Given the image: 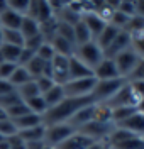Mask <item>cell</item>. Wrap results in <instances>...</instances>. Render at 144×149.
Listing matches in <instances>:
<instances>
[{
	"label": "cell",
	"mask_w": 144,
	"mask_h": 149,
	"mask_svg": "<svg viewBox=\"0 0 144 149\" xmlns=\"http://www.w3.org/2000/svg\"><path fill=\"white\" fill-rule=\"evenodd\" d=\"M93 103L92 97H78V98H73V97H65V100L61 103H58L56 107L49 109L42 120H44V125H51V124H59V122H68L78 110H81L83 107Z\"/></svg>",
	"instance_id": "obj_1"
},
{
	"label": "cell",
	"mask_w": 144,
	"mask_h": 149,
	"mask_svg": "<svg viewBox=\"0 0 144 149\" xmlns=\"http://www.w3.org/2000/svg\"><path fill=\"white\" fill-rule=\"evenodd\" d=\"M125 83H127V80H124V78L97 80V85H95V88H93V92H92L93 103H107Z\"/></svg>",
	"instance_id": "obj_2"
},
{
	"label": "cell",
	"mask_w": 144,
	"mask_h": 149,
	"mask_svg": "<svg viewBox=\"0 0 144 149\" xmlns=\"http://www.w3.org/2000/svg\"><path fill=\"white\" fill-rule=\"evenodd\" d=\"M73 56H75L77 59H80L85 66H88L92 71H93L95 66L105 58V56H104V51L98 47V44H97L95 41H90V42H86V44L77 46Z\"/></svg>",
	"instance_id": "obj_3"
},
{
	"label": "cell",
	"mask_w": 144,
	"mask_h": 149,
	"mask_svg": "<svg viewBox=\"0 0 144 149\" xmlns=\"http://www.w3.org/2000/svg\"><path fill=\"white\" fill-rule=\"evenodd\" d=\"M97 85L95 76H88V78H80V80H68L63 85V90L66 97H92V92Z\"/></svg>",
	"instance_id": "obj_4"
},
{
	"label": "cell",
	"mask_w": 144,
	"mask_h": 149,
	"mask_svg": "<svg viewBox=\"0 0 144 149\" xmlns=\"http://www.w3.org/2000/svg\"><path fill=\"white\" fill-rule=\"evenodd\" d=\"M73 132L77 130L73 129L68 122H59V124H51V125H46V134H44V142L46 146H51V148L56 149L63 141H66Z\"/></svg>",
	"instance_id": "obj_5"
},
{
	"label": "cell",
	"mask_w": 144,
	"mask_h": 149,
	"mask_svg": "<svg viewBox=\"0 0 144 149\" xmlns=\"http://www.w3.org/2000/svg\"><path fill=\"white\" fill-rule=\"evenodd\" d=\"M137 61H139V58H137V54H136L131 47L122 51V53H119L114 58V63H115L117 71H119V76L127 80L131 76V73H132V70L136 68Z\"/></svg>",
	"instance_id": "obj_6"
},
{
	"label": "cell",
	"mask_w": 144,
	"mask_h": 149,
	"mask_svg": "<svg viewBox=\"0 0 144 149\" xmlns=\"http://www.w3.org/2000/svg\"><path fill=\"white\" fill-rule=\"evenodd\" d=\"M137 103H139L137 95L132 92V88L129 86V83H125L124 86L107 102V105H109L110 109H119V107H132V109H136Z\"/></svg>",
	"instance_id": "obj_7"
},
{
	"label": "cell",
	"mask_w": 144,
	"mask_h": 149,
	"mask_svg": "<svg viewBox=\"0 0 144 149\" xmlns=\"http://www.w3.org/2000/svg\"><path fill=\"white\" fill-rule=\"evenodd\" d=\"M114 124H102V122L90 120L88 124H85L81 129H78V132L88 136L93 141H107V137L110 136V132L114 130Z\"/></svg>",
	"instance_id": "obj_8"
},
{
	"label": "cell",
	"mask_w": 144,
	"mask_h": 149,
	"mask_svg": "<svg viewBox=\"0 0 144 149\" xmlns=\"http://www.w3.org/2000/svg\"><path fill=\"white\" fill-rule=\"evenodd\" d=\"M27 17L34 19L39 26H41V24L48 22L51 19H54V14H53V10H51L49 2H44V0H36V2H32V0H31L29 10H27Z\"/></svg>",
	"instance_id": "obj_9"
},
{
	"label": "cell",
	"mask_w": 144,
	"mask_h": 149,
	"mask_svg": "<svg viewBox=\"0 0 144 149\" xmlns=\"http://www.w3.org/2000/svg\"><path fill=\"white\" fill-rule=\"evenodd\" d=\"M53 81L56 85H65L70 80V58L56 54L51 61Z\"/></svg>",
	"instance_id": "obj_10"
},
{
	"label": "cell",
	"mask_w": 144,
	"mask_h": 149,
	"mask_svg": "<svg viewBox=\"0 0 144 149\" xmlns=\"http://www.w3.org/2000/svg\"><path fill=\"white\" fill-rule=\"evenodd\" d=\"M115 127L124 129V130H127V132H131V134H134V136L144 137V113L136 110L129 119H125L124 122L117 124Z\"/></svg>",
	"instance_id": "obj_11"
},
{
	"label": "cell",
	"mask_w": 144,
	"mask_h": 149,
	"mask_svg": "<svg viewBox=\"0 0 144 149\" xmlns=\"http://www.w3.org/2000/svg\"><path fill=\"white\" fill-rule=\"evenodd\" d=\"M93 76H95L97 80H115V78H120L117 68H115L114 59H109V58H104V59L95 66Z\"/></svg>",
	"instance_id": "obj_12"
},
{
	"label": "cell",
	"mask_w": 144,
	"mask_h": 149,
	"mask_svg": "<svg viewBox=\"0 0 144 149\" xmlns=\"http://www.w3.org/2000/svg\"><path fill=\"white\" fill-rule=\"evenodd\" d=\"M93 142H95L93 139H90L88 136H85V134H81V132L77 130L66 141H63L56 149H88Z\"/></svg>",
	"instance_id": "obj_13"
},
{
	"label": "cell",
	"mask_w": 144,
	"mask_h": 149,
	"mask_svg": "<svg viewBox=\"0 0 144 149\" xmlns=\"http://www.w3.org/2000/svg\"><path fill=\"white\" fill-rule=\"evenodd\" d=\"M129 47H131V36H129L125 31H120V32L115 36L114 42H112V44L109 46V49L104 53V56L109 58V59H114L119 53H122V51L129 49Z\"/></svg>",
	"instance_id": "obj_14"
},
{
	"label": "cell",
	"mask_w": 144,
	"mask_h": 149,
	"mask_svg": "<svg viewBox=\"0 0 144 149\" xmlns=\"http://www.w3.org/2000/svg\"><path fill=\"white\" fill-rule=\"evenodd\" d=\"M81 22H83V24L86 26V29L90 31V34H92V39H93V41L98 37V34H100V32L104 31V27L107 26L105 22L98 17L95 12L83 14V15H81Z\"/></svg>",
	"instance_id": "obj_15"
},
{
	"label": "cell",
	"mask_w": 144,
	"mask_h": 149,
	"mask_svg": "<svg viewBox=\"0 0 144 149\" xmlns=\"http://www.w3.org/2000/svg\"><path fill=\"white\" fill-rule=\"evenodd\" d=\"M48 42L53 46L54 53H56V54H59V56L71 58V56H73V53H75V44H73V42H70V41H66V39H63V37L56 36V34L51 37Z\"/></svg>",
	"instance_id": "obj_16"
},
{
	"label": "cell",
	"mask_w": 144,
	"mask_h": 149,
	"mask_svg": "<svg viewBox=\"0 0 144 149\" xmlns=\"http://www.w3.org/2000/svg\"><path fill=\"white\" fill-rule=\"evenodd\" d=\"M22 15H19L17 12L9 9L7 5V10L0 14V27L2 29H14V31H19L20 24H22Z\"/></svg>",
	"instance_id": "obj_17"
},
{
	"label": "cell",
	"mask_w": 144,
	"mask_h": 149,
	"mask_svg": "<svg viewBox=\"0 0 144 149\" xmlns=\"http://www.w3.org/2000/svg\"><path fill=\"white\" fill-rule=\"evenodd\" d=\"M92 113H93V103H90V105L83 107L81 110H78L77 113L68 120V124H70L75 130L81 129L85 124H88V122L92 120Z\"/></svg>",
	"instance_id": "obj_18"
},
{
	"label": "cell",
	"mask_w": 144,
	"mask_h": 149,
	"mask_svg": "<svg viewBox=\"0 0 144 149\" xmlns=\"http://www.w3.org/2000/svg\"><path fill=\"white\" fill-rule=\"evenodd\" d=\"M88 76H93V71L75 56H71L70 58V80H80V78H88Z\"/></svg>",
	"instance_id": "obj_19"
},
{
	"label": "cell",
	"mask_w": 144,
	"mask_h": 149,
	"mask_svg": "<svg viewBox=\"0 0 144 149\" xmlns=\"http://www.w3.org/2000/svg\"><path fill=\"white\" fill-rule=\"evenodd\" d=\"M120 31L117 27H114V26H110V24H107L105 27H104V31L98 34V37L95 39V42L98 44V47L105 53L107 49H109V46L114 42V39H115V36L119 34Z\"/></svg>",
	"instance_id": "obj_20"
},
{
	"label": "cell",
	"mask_w": 144,
	"mask_h": 149,
	"mask_svg": "<svg viewBox=\"0 0 144 149\" xmlns=\"http://www.w3.org/2000/svg\"><path fill=\"white\" fill-rule=\"evenodd\" d=\"M44 134H46V125L41 124L38 127H32V129H26V130H19L17 136L19 139L27 144V142H38V141H44Z\"/></svg>",
	"instance_id": "obj_21"
},
{
	"label": "cell",
	"mask_w": 144,
	"mask_h": 149,
	"mask_svg": "<svg viewBox=\"0 0 144 149\" xmlns=\"http://www.w3.org/2000/svg\"><path fill=\"white\" fill-rule=\"evenodd\" d=\"M12 120L15 124V127H17V132H19V130H26V129H32V127H38L41 124H44L42 117L32 113V112H29L26 115L19 117V119H12Z\"/></svg>",
	"instance_id": "obj_22"
},
{
	"label": "cell",
	"mask_w": 144,
	"mask_h": 149,
	"mask_svg": "<svg viewBox=\"0 0 144 149\" xmlns=\"http://www.w3.org/2000/svg\"><path fill=\"white\" fill-rule=\"evenodd\" d=\"M65 90H63V85H54L53 88H49L48 92L42 95V98H44V102L48 105V110L49 109H53V107H56L58 103H61L65 100Z\"/></svg>",
	"instance_id": "obj_23"
},
{
	"label": "cell",
	"mask_w": 144,
	"mask_h": 149,
	"mask_svg": "<svg viewBox=\"0 0 144 149\" xmlns=\"http://www.w3.org/2000/svg\"><path fill=\"white\" fill-rule=\"evenodd\" d=\"M117 10V2H95V14L109 24Z\"/></svg>",
	"instance_id": "obj_24"
},
{
	"label": "cell",
	"mask_w": 144,
	"mask_h": 149,
	"mask_svg": "<svg viewBox=\"0 0 144 149\" xmlns=\"http://www.w3.org/2000/svg\"><path fill=\"white\" fill-rule=\"evenodd\" d=\"M92 120L102 122V124H114L112 122V109L107 103H93Z\"/></svg>",
	"instance_id": "obj_25"
},
{
	"label": "cell",
	"mask_w": 144,
	"mask_h": 149,
	"mask_svg": "<svg viewBox=\"0 0 144 149\" xmlns=\"http://www.w3.org/2000/svg\"><path fill=\"white\" fill-rule=\"evenodd\" d=\"M24 36L20 34V31L14 29H2V44H10V46H19L24 47Z\"/></svg>",
	"instance_id": "obj_26"
},
{
	"label": "cell",
	"mask_w": 144,
	"mask_h": 149,
	"mask_svg": "<svg viewBox=\"0 0 144 149\" xmlns=\"http://www.w3.org/2000/svg\"><path fill=\"white\" fill-rule=\"evenodd\" d=\"M19 31H20V34L24 36V39H29V37H34V36H38V34H41V26L34 19L26 15V17L22 19V24H20Z\"/></svg>",
	"instance_id": "obj_27"
},
{
	"label": "cell",
	"mask_w": 144,
	"mask_h": 149,
	"mask_svg": "<svg viewBox=\"0 0 144 149\" xmlns=\"http://www.w3.org/2000/svg\"><path fill=\"white\" fill-rule=\"evenodd\" d=\"M73 37H75V47L81 46V44H86V42H90V41H93L90 31L86 29V26L81 22V20L73 26Z\"/></svg>",
	"instance_id": "obj_28"
},
{
	"label": "cell",
	"mask_w": 144,
	"mask_h": 149,
	"mask_svg": "<svg viewBox=\"0 0 144 149\" xmlns=\"http://www.w3.org/2000/svg\"><path fill=\"white\" fill-rule=\"evenodd\" d=\"M29 81H32V76L27 73V70H26L24 66H17L15 71L12 73V76L9 78V83L12 85L14 88H19V86L29 83Z\"/></svg>",
	"instance_id": "obj_29"
},
{
	"label": "cell",
	"mask_w": 144,
	"mask_h": 149,
	"mask_svg": "<svg viewBox=\"0 0 144 149\" xmlns=\"http://www.w3.org/2000/svg\"><path fill=\"white\" fill-rule=\"evenodd\" d=\"M15 93H17V97H19L22 102H27V100H31V98L41 95L39 90H38V85H36L34 80L29 81V83H26V85H22V86H19V88H15Z\"/></svg>",
	"instance_id": "obj_30"
},
{
	"label": "cell",
	"mask_w": 144,
	"mask_h": 149,
	"mask_svg": "<svg viewBox=\"0 0 144 149\" xmlns=\"http://www.w3.org/2000/svg\"><path fill=\"white\" fill-rule=\"evenodd\" d=\"M27 105L29 112H32V113H36V115H41V117H44V113L48 112V105L44 102V98H42V95H39V97H34V98H31L27 102H24Z\"/></svg>",
	"instance_id": "obj_31"
},
{
	"label": "cell",
	"mask_w": 144,
	"mask_h": 149,
	"mask_svg": "<svg viewBox=\"0 0 144 149\" xmlns=\"http://www.w3.org/2000/svg\"><path fill=\"white\" fill-rule=\"evenodd\" d=\"M44 66H46V63H44L42 59H39L38 56H34L24 68H26L27 73L32 76V80H36V78H39V76H42V73H44Z\"/></svg>",
	"instance_id": "obj_32"
},
{
	"label": "cell",
	"mask_w": 144,
	"mask_h": 149,
	"mask_svg": "<svg viewBox=\"0 0 144 149\" xmlns=\"http://www.w3.org/2000/svg\"><path fill=\"white\" fill-rule=\"evenodd\" d=\"M0 51H2V54H3V59H5V61H9V63H15V65H17L22 47L10 46V44H0Z\"/></svg>",
	"instance_id": "obj_33"
},
{
	"label": "cell",
	"mask_w": 144,
	"mask_h": 149,
	"mask_svg": "<svg viewBox=\"0 0 144 149\" xmlns=\"http://www.w3.org/2000/svg\"><path fill=\"white\" fill-rule=\"evenodd\" d=\"M129 36H131V49L137 54V58H144V31Z\"/></svg>",
	"instance_id": "obj_34"
},
{
	"label": "cell",
	"mask_w": 144,
	"mask_h": 149,
	"mask_svg": "<svg viewBox=\"0 0 144 149\" xmlns=\"http://www.w3.org/2000/svg\"><path fill=\"white\" fill-rule=\"evenodd\" d=\"M134 112H136V109H132V107H119V109H112V122H114V125L124 122L125 119H129Z\"/></svg>",
	"instance_id": "obj_35"
},
{
	"label": "cell",
	"mask_w": 144,
	"mask_h": 149,
	"mask_svg": "<svg viewBox=\"0 0 144 149\" xmlns=\"http://www.w3.org/2000/svg\"><path fill=\"white\" fill-rule=\"evenodd\" d=\"M5 112H7V117H9V119H19V117H22V115L29 113V109H27V105L20 100V102L7 107Z\"/></svg>",
	"instance_id": "obj_36"
},
{
	"label": "cell",
	"mask_w": 144,
	"mask_h": 149,
	"mask_svg": "<svg viewBox=\"0 0 144 149\" xmlns=\"http://www.w3.org/2000/svg\"><path fill=\"white\" fill-rule=\"evenodd\" d=\"M0 136L3 139H9L12 136H17V127L12 119H3L0 120Z\"/></svg>",
	"instance_id": "obj_37"
},
{
	"label": "cell",
	"mask_w": 144,
	"mask_h": 149,
	"mask_svg": "<svg viewBox=\"0 0 144 149\" xmlns=\"http://www.w3.org/2000/svg\"><path fill=\"white\" fill-rule=\"evenodd\" d=\"M29 3H31V0H7L9 9L14 10V12H17V14L22 15V17H26V15H27Z\"/></svg>",
	"instance_id": "obj_38"
},
{
	"label": "cell",
	"mask_w": 144,
	"mask_h": 149,
	"mask_svg": "<svg viewBox=\"0 0 144 149\" xmlns=\"http://www.w3.org/2000/svg\"><path fill=\"white\" fill-rule=\"evenodd\" d=\"M36 56H38L39 59H42L44 63H51V61H53V58L56 56V53H54L53 46H51L48 41H46V42H44V44L39 47L38 51H36Z\"/></svg>",
	"instance_id": "obj_39"
},
{
	"label": "cell",
	"mask_w": 144,
	"mask_h": 149,
	"mask_svg": "<svg viewBox=\"0 0 144 149\" xmlns=\"http://www.w3.org/2000/svg\"><path fill=\"white\" fill-rule=\"evenodd\" d=\"M56 36L63 37V39H66V41H70V42H73V44H75V37H73V26H70V24H65V22H59V20H58Z\"/></svg>",
	"instance_id": "obj_40"
},
{
	"label": "cell",
	"mask_w": 144,
	"mask_h": 149,
	"mask_svg": "<svg viewBox=\"0 0 144 149\" xmlns=\"http://www.w3.org/2000/svg\"><path fill=\"white\" fill-rule=\"evenodd\" d=\"M46 42V39H44V36L42 34H38V36H34V37H29V39H26L24 41V47L26 49H29V51H38L39 47L42 46Z\"/></svg>",
	"instance_id": "obj_41"
},
{
	"label": "cell",
	"mask_w": 144,
	"mask_h": 149,
	"mask_svg": "<svg viewBox=\"0 0 144 149\" xmlns=\"http://www.w3.org/2000/svg\"><path fill=\"white\" fill-rule=\"evenodd\" d=\"M117 10L122 12L127 17H132V15H136V2H131V0L117 2Z\"/></svg>",
	"instance_id": "obj_42"
},
{
	"label": "cell",
	"mask_w": 144,
	"mask_h": 149,
	"mask_svg": "<svg viewBox=\"0 0 144 149\" xmlns=\"http://www.w3.org/2000/svg\"><path fill=\"white\" fill-rule=\"evenodd\" d=\"M127 81H144V58H139V61L132 70L131 76L127 78Z\"/></svg>",
	"instance_id": "obj_43"
},
{
	"label": "cell",
	"mask_w": 144,
	"mask_h": 149,
	"mask_svg": "<svg viewBox=\"0 0 144 149\" xmlns=\"http://www.w3.org/2000/svg\"><path fill=\"white\" fill-rule=\"evenodd\" d=\"M17 66L19 65H15V63H9V61L0 63V80H7V81H9V78L12 76V73L15 71Z\"/></svg>",
	"instance_id": "obj_44"
},
{
	"label": "cell",
	"mask_w": 144,
	"mask_h": 149,
	"mask_svg": "<svg viewBox=\"0 0 144 149\" xmlns=\"http://www.w3.org/2000/svg\"><path fill=\"white\" fill-rule=\"evenodd\" d=\"M34 81H36V85H38V90H39L41 95H44L49 88H53V86L56 85L51 78H48V76H39V78H36Z\"/></svg>",
	"instance_id": "obj_45"
},
{
	"label": "cell",
	"mask_w": 144,
	"mask_h": 149,
	"mask_svg": "<svg viewBox=\"0 0 144 149\" xmlns=\"http://www.w3.org/2000/svg\"><path fill=\"white\" fill-rule=\"evenodd\" d=\"M36 56V53L34 51H29V49H26V47H22V51H20V56H19V61H17V65L19 66H26Z\"/></svg>",
	"instance_id": "obj_46"
},
{
	"label": "cell",
	"mask_w": 144,
	"mask_h": 149,
	"mask_svg": "<svg viewBox=\"0 0 144 149\" xmlns=\"http://www.w3.org/2000/svg\"><path fill=\"white\" fill-rule=\"evenodd\" d=\"M127 83L132 88V92L137 95V98L143 100L144 98V81H127Z\"/></svg>",
	"instance_id": "obj_47"
},
{
	"label": "cell",
	"mask_w": 144,
	"mask_h": 149,
	"mask_svg": "<svg viewBox=\"0 0 144 149\" xmlns=\"http://www.w3.org/2000/svg\"><path fill=\"white\" fill-rule=\"evenodd\" d=\"M15 92V88L7 81V80H0V97H5V95H10V93Z\"/></svg>",
	"instance_id": "obj_48"
},
{
	"label": "cell",
	"mask_w": 144,
	"mask_h": 149,
	"mask_svg": "<svg viewBox=\"0 0 144 149\" xmlns=\"http://www.w3.org/2000/svg\"><path fill=\"white\" fill-rule=\"evenodd\" d=\"M7 141H9L10 149H26V144L19 139V136H12V137H9Z\"/></svg>",
	"instance_id": "obj_49"
},
{
	"label": "cell",
	"mask_w": 144,
	"mask_h": 149,
	"mask_svg": "<svg viewBox=\"0 0 144 149\" xmlns=\"http://www.w3.org/2000/svg\"><path fill=\"white\" fill-rule=\"evenodd\" d=\"M46 148V142L44 141H38V142H27L26 144V149H42Z\"/></svg>",
	"instance_id": "obj_50"
},
{
	"label": "cell",
	"mask_w": 144,
	"mask_h": 149,
	"mask_svg": "<svg viewBox=\"0 0 144 149\" xmlns=\"http://www.w3.org/2000/svg\"><path fill=\"white\" fill-rule=\"evenodd\" d=\"M136 14L141 15V17H144V0L136 2Z\"/></svg>",
	"instance_id": "obj_51"
},
{
	"label": "cell",
	"mask_w": 144,
	"mask_h": 149,
	"mask_svg": "<svg viewBox=\"0 0 144 149\" xmlns=\"http://www.w3.org/2000/svg\"><path fill=\"white\" fill-rule=\"evenodd\" d=\"M136 110H137V112H141V113H144V98H143V100H139L137 107H136Z\"/></svg>",
	"instance_id": "obj_52"
},
{
	"label": "cell",
	"mask_w": 144,
	"mask_h": 149,
	"mask_svg": "<svg viewBox=\"0 0 144 149\" xmlns=\"http://www.w3.org/2000/svg\"><path fill=\"white\" fill-rule=\"evenodd\" d=\"M7 10V0H0V14Z\"/></svg>",
	"instance_id": "obj_53"
},
{
	"label": "cell",
	"mask_w": 144,
	"mask_h": 149,
	"mask_svg": "<svg viewBox=\"0 0 144 149\" xmlns=\"http://www.w3.org/2000/svg\"><path fill=\"white\" fill-rule=\"evenodd\" d=\"M0 149H10L9 141H7V139H3V141H2V142H0Z\"/></svg>",
	"instance_id": "obj_54"
},
{
	"label": "cell",
	"mask_w": 144,
	"mask_h": 149,
	"mask_svg": "<svg viewBox=\"0 0 144 149\" xmlns=\"http://www.w3.org/2000/svg\"><path fill=\"white\" fill-rule=\"evenodd\" d=\"M3 119H9V117H7V112H5V109H2V107H0V120H3Z\"/></svg>",
	"instance_id": "obj_55"
},
{
	"label": "cell",
	"mask_w": 144,
	"mask_h": 149,
	"mask_svg": "<svg viewBox=\"0 0 144 149\" xmlns=\"http://www.w3.org/2000/svg\"><path fill=\"white\" fill-rule=\"evenodd\" d=\"M5 59H3V54H2V51H0V63H3Z\"/></svg>",
	"instance_id": "obj_56"
},
{
	"label": "cell",
	"mask_w": 144,
	"mask_h": 149,
	"mask_svg": "<svg viewBox=\"0 0 144 149\" xmlns=\"http://www.w3.org/2000/svg\"><path fill=\"white\" fill-rule=\"evenodd\" d=\"M0 44H2V27H0Z\"/></svg>",
	"instance_id": "obj_57"
},
{
	"label": "cell",
	"mask_w": 144,
	"mask_h": 149,
	"mask_svg": "<svg viewBox=\"0 0 144 149\" xmlns=\"http://www.w3.org/2000/svg\"><path fill=\"white\" fill-rule=\"evenodd\" d=\"M42 149H54V148H51V146H46V148H42Z\"/></svg>",
	"instance_id": "obj_58"
},
{
	"label": "cell",
	"mask_w": 144,
	"mask_h": 149,
	"mask_svg": "<svg viewBox=\"0 0 144 149\" xmlns=\"http://www.w3.org/2000/svg\"><path fill=\"white\" fill-rule=\"evenodd\" d=\"M2 141H3V137H2V136H0V142H2Z\"/></svg>",
	"instance_id": "obj_59"
},
{
	"label": "cell",
	"mask_w": 144,
	"mask_h": 149,
	"mask_svg": "<svg viewBox=\"0 0 144 149\" xmlns=\"http://www.w3.org/2000/svg\"><path fill=\"white\" fill-rule=\"evenodd\" d=\"M105 149H110V148H109V146H107V148H105Z\"/></svg>",
	"instance_id": "obj_60"
}]
</instances>
